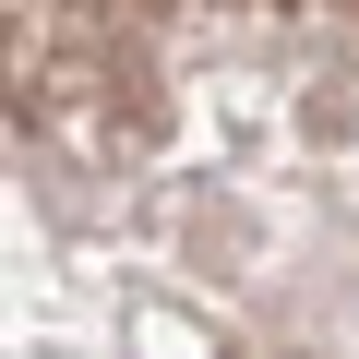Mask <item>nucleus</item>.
<instances>
[{"label":"nucleus","mask_w":359,"mask_h":359,"mask_svg":"<svg viewBox=\"0 0 359 359\" xmlns=\"http://www.w3.org/2000/svg\"><path fill=\"white\" fill-rule=\"evenodd\" d=\"M72 13H84V25H108V36H144V25H168V13H180V0H72Z\"/></svg>","instance_id":"f257e3e1"},{"label":"nucleus","mask_w":359,"mask_h":359,"mask_svg":"<svg viewBox=\"0 0 359 359\" xmlns=\"http://www.w3.org/2000/svg\"><path fill=\"white\" fill-rule=\"evenodd\" d=\"M252 13H299V0H252Z\"/></svg>","instance_id":"f03ea898"}]
</instances>
